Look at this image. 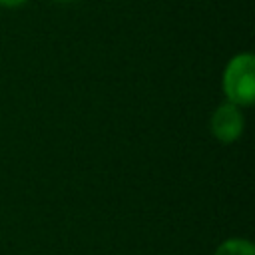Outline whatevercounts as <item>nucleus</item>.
I'll return each mask as SVG.
<instances>
[{"mask_svg": "<svg viewBox=\"0 0 255 255\" xmlns=\"http://www.w3.org/2000/svg\"><path fill=\"white\" fill-rule=\"evenodd\" d=\"M223 92L237 108L255 102V58L251 52L235 54L223 72Z\"/></svg>", "mask_w": 255, "mask_h": 255, "instance_id": "1", "label": "nucleus"}, {"mask_svg": "<svg viewBox=\"0 0 255 255\" xmlns=\"http://www.w3.org/2000/svg\"><path fill=\"white\" fill-rule=\"evenodd\" d=\"M243 128H245V118L241 110L231 102L217 106V110L211 116V131L221 143L235 141L243 133Z\"/></svg>", "mask_w": 255, "mask_h": 255, "instance_id": "2", "label": "nucleus"}, {"mask_svg": "<svg viewBox=\"0 0 255 255\" xmlns=\"http://www.w3.org/2000/svg\"><path fill=\"white\" fill-rule=\"evenodd\" d=\"M215 255H255V247L247 239H227L217 247Z\"/></svg>", "mask_w": 255, "mask_h": 255, "instance_id": "3", "label": "nucleus"}, {"mask_svg": "<svg viewBox=\"0 0 255 255\" xmlns=\"http://www.w3.org/2000/svg\"><path fill=\"white\" fill-rule=\"evenodd\" d=\"M28 0H0V6L2 8H8V10H14V8H20L24 6Z\"/></svg>", "mask_w": 255, "mask_h": 255, "instance_id": "4", "label": "nucleus"}, {"mask_svg": "<svg viewBox=\"0 0 255 255\" xmlns=\"http://www.w3.org/2000/svg\"><path fill=\"white\" fill-rule=\"evenodd\" d=\"M56 2H74V0H56Z\"/></svg>", "mask_w": 255, "mask_h": 255, "instance_id": "5", "label": "nucleus"}]
</instances>
